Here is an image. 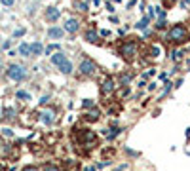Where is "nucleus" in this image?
Instances as JSON below:
<instances>
[{
    "instance_id": "obj_1",
    "label": "nucleus",
    "mask_w": 190,
    "mask_h": 171,
    "mask_svg": "<svg viewBox=\"0 0 190 171\" xmlns=\"http://www.w3.org/2000/svg\"><path fill=\"white\" fill-rule=\"evenodd\" d=\"M165 40L169 42L171 46H182V44H186V42H190V31H188V27L182 25V23L171 25L165 31Z\"/></svg>"
},
{
    "instance_id": "obj_2",
    "label": "nucleus",
    "mask_w": 190,
    "mask_h": 171,
    "mask_svg": "<svg viewBox=\"0 0 190 171\" xmlns=\"http://www.w3.org/2000/svg\"><path fill=\"white\" fill-rule=\"evenodd\" d=\"M118 55H120L122 59H125V61H133L139 55V42L135 38L122 42V46L118 48Z\"/></svg>"
},
{
    "instance_id": "obj_3",
    "label": "nucleus",
    "mask_w": 190,
    "mask_h": 171,
    "mask_svg": "<svg viewBox=\"0 0 190 171\" xmlns=\"http://www.w3.org/2000/svg\"><path fill=\"white\" fill-rule=\"evenodd\" d=\"M80 74L82 76H95L97 72H99V67H97V63L93 59H89V57H84V59L80 61Z\"/></svg>"
},
{
    "instance_id": "obj_4",
    "label": "nucleus",
    "mask_w": 190,
    "mask_h": 171,
    "mask_svg": "<svg viewBox=\"0 0 190 171\" xmlns=\"http://www.w3.org/2000/svg\"><path fill=\"white\" fill-rule=\"evenodd\" d=\"M6 76L13 82H23L27 78V69L23 65H10L8 70H6Z\"/></svg>"
},
{
    "instance_id": "obj_5",
    "label": "nucleus",
    "mask_w": 190,
    "mask_h": 171,
    "mask_svg": "<svg viewBox=\"0 0 190 171\" xmlns=\"http://www.w3.org/2000/svg\"><path fill=\"white\" fill-rule=\"evenodd\" d=\"M114 89H116V82H114V78L107 76V78L103 80V84H101V93H103V95H110Z\"/></svg>"
},
{
    "instance_id": "obj_6",
    "label": "nucleus",
    "mask_w": 190,
    "mask_h": 171,
    "mask_svg": "<svg viewBox=\"0 0 190 171\" xmlns=\"http://www.w3.org/2000/svg\"><path fill=\"white\" fill-rule=\"evenodd\" d=\"M63 29H65V32H68V34H76V32L80 31V21H78V19H74V17H70V19L65 21Z\"/></svg>"
},
{
    "instance_id": "obj_7",
    "label": "nucleus",
    "mask_w": 190,
    "mask_h": 171,
    "mask_svg": "<svg viewBox=\"0 0 190 171\" xmlns=\"http://www.w3.org/2000/svg\"><path fill=\"white\" fill-rule=\"evenodd\" d=\"M63 36H65V29H63V27H50V29H48V38L61 40Z\"/></svg>"
},
{
    "instance_id": "obj_8",
    "label": "nucleus",
    "mask_w": 190,
    "mask_h": 171,
    "mask_svg": "<svg viewBox=\"0 0 190 171\" xmlns=\"http://www.w3.org/2000/svg\"><path fill=\"white\" fill-rule=\"evenodd\" d=\"M61 17V10L55 8V6H50V8H46V19L50 21V23H55Z\"/></svg>"
},
{
    "instance_id": "obj_9",
    "label": "nucleus",
    "mask_w": 190,
    "mask_h": 171,
    "mask_svg": "<svg viewBox=\"0 0 190 171\" xmlns=\"http://www.w3.org/2000/svg\"><path fill=\"white\" fill-rule=\"evenodd\" d=\"M40 122L42 124H46V126H52L53 122H55V110H44L40 114Z\"/></svg>"
},
{
    "instance_id": "obj_10",
    "label": "nucleus",
    "mask_w": 190,
    "mask_h": 171,
    "mask_svg": "<svg viewBox=\"0 0 190 171\" xmlns=\"http://www.w3.org/2000/svg\"><path fill=\"white\" fill-rule=\"evenodd\" d=\"M84 40L89 42V44H95V42H99V32L91 27V29H88V31L84 32Z\"/></svg>"
},
{
    "instance_id": "obj_11",
    "label": "nucleus",
    "mask_w": 190,
    "mask_h": 171,
    "mask_svg": "<svg viewBox=\"0 0 190 171\" xmlns=\"http://www.w3.org/2000/svg\"><path fill=\"white\" fill-rule=\"evenodd\" d=\"M154 29H156V31H165V29H167V21H165V12L164 10L158 13V19H156Z\"/></svg>"
},
{
    "instance_id": "obj_12",
    "label": "nucleus",
    "mask_w": 190,
    "mask_h": 171,
    "mask_svg": "<svg viewBox=\"0 0 190 171\" xmlns=\"http://www.w3.org/2000/svg\"><path fill=\"white\" fill-rule=\"evenodd\" d=\"M65 61H67V55H65V53H63V52H61V49H59V52H57V53H53V55H52V63H53V65H55V67H59V65H63V63H65Z\"/></svg>"
},
{
    "instance_id": "obj_13",
    "label": "nucleus",
    "mask_w": 190,
    "mask_h": 171,
    "mask_svg": "<svg viewBox=\"0 0 190 171\" xmlns=\"http://www.w3.org/2000/svg\"><path fill=\"white\" fill-rule=\"evenodd\" d=\"M150 17L148 15H145V17H141L139 21H137V23H135V29H137V31H146V27H148V23H150Z\"/></svg>"
},
{
    "instance_id": "obj_14",
    "label": "nucleus",
    "mask_w": 190,
    "mask_h": 171,
    "mask_svg": "<svg viewBox=\"0 0 190 171\" xmlns=\"http://www.w3.org/2000/svg\"><path fill=\"white\" fill-rule=\"evenodd\" d=\"M44 53V46L42 42H32L31 44V55H42Z\"/></svg>"
},
{
    "instance_id": "obj_15",
    "label": "nucleus",
    "mask_w": 190,
    "mask_h": 171,
    "mask_svg": "<svg viewBox=\"0 0 190 171\" xmlns=\"http://www.w3.org/2000/svg\"><path fill=\"white\" fill-rule=\"evenodd\" d=\"M59 70H61V72H63V74H67V76H68V74H72V70H74V67H72V63H70V61L67 59L65 63H63V65H59Z\"/></svg>"
},
{
    "instance_id": "obj_16",
    "label": "nucleus",
    "mask_w": 190,
    "mask_h": 171,
    "mask_svg": "<svg viewBox=\"0 0 190 171\" xmlns=\"http://www.w3.org/2000/svg\"><path fill=\"white\" fill-rule=\"evenodd\" d=\"M19 55L23 57H31V44H27V42H23V44H19Z\"/></svg>"
},
{
    "instance_id": "obj_17",
    "label": "nucleus",
    "mask_w": 190,
    "mask_h": 171,
    "mask_svg": "<svg viewBox=\"0 0 190 171\" xmlns=\"http://www.w3.org/2000/svg\"><path fill=\"white\" fill-rule=\"evenodd\" d=\"M82 141L86 142L88 146H91V141H95V133L93 131H86V133L82 135Z\"/></svg>"
},
{
    "instance_id": "obj_18",
    "label": "nucleus",
    "mask_w": 190,
    "mask_h": 171,
    "mask_svg": "<svg viewBox=\"0 0 190 171\" xmlns=\"http://www.w3.org/2000/svg\"><path fill=\"white\" fill-rule=\"evenodd\" d=\"M120 133H122V127H110V129H108V133H107V137L112 141V139H116Z\"/></svg>"
},
{
    "instance_id": "obj_19",
    "label": "nucleus",
    "mask_w": 190,
    "mask_h": 171,
    "mask_svg": "<svg viewBox=\"0 0 190 171\" xmlns=\"http://www.w3.org/2000/svg\"><path fill=\"white\" fill-rule=\"evenodd\" d=\"M131 80H133V74H131V72H124V74L120 76V84H122V86H128Z\"/></svg>"
},
{
    "instance_id": "obj_20",
    "label": "nucleus",
    "mask_w": 190,
    "mask_h": 171,
    "mask_svg": "<svg viewBox=\"0 0 190 171\" xmlns=\"http://www.w3.org/2000/svg\"><path fill=\"white\" fill-rule=\"evenodd\" d=\"M148 57L158 59V57H160V48H158V46H150V49H148Z\"/></svg>"
},
{
    "instance_id": "obj_21",
    "label": "nucleus",
    "mask_w": 190,
    "mask_h": 171,
    "mask_svg": "<svg viewBox=\"0 0 190 171\" xmlns=\"http://www.w3.org/2000/svg\"><path fill=\"white\" fill-rule=\"evenodd\" d=\"M15 97H17V99H23V101H29V99H31V93H29V91L19 89L17 93H15Z\"/></svg>"
},
{
    "instance_id": "obj_22",
    "label": "nucleus",
    "mask_w": 190,
    "mask_h": 171,
    "mask_svg": "<svg viewBox=\"0 0 190 171\" xmlns=\"http://www.w3.org/2000/svg\"><path fill=\"white\" fill-rule=\"evenodd\" d=\"M182 55H185V52H181V49H175V52H171V53H169V57H171L173 61H179Z\"/></svg>"
},
{
    "instance_id": "obj_23",
    "label": "nucleus",
    "mask_w": 190,
    "mask_h": 171,
    "mask_svg": "<svg viewBox=\"0 0 190 171\" xmlns=\"http://www.w3.org/2000/svg\"><path fill=\"white\" fill-rule=\"evenodd\" d=\"M82 106H84V109H95V101H93V99H84Z\"/></svg>"
},
{
    "instance_id": "obj_24",
    "label": "nucleus",
    "mask_w": 190,
    "mask_h": 171,
    "mask_svg": "<svg viewBox=\"0 0 190 171\" xmlns=\"http://www.w3.org/2000/svg\"><path fill=\"white\" fill-rule=\"evenodd\" d=\"M99 116H101V110H99V109H93V110L88 114L89 120H99Z\"/></svg>"
},
{
    "instance_id": "obj_25",
    "label": "nucleus",
    "mask_w": 190,
    "mask_h": 171,
    "mask_svg": "<svg viewBox=\"0 0 190 171\" xmlns=\"http://www.w3.org/2000/svg\"><path fill=\"white\" fill-rule=\"evenodd\" d=\"M25 32H27V29H25V27H21V29H15V31H13V38H21V36H23Z\"/></svg>"
},
{
    "instance_id": "obj_26",
    "label": "nucleus",
    "mask_w": 190,
    "mask_h": 171,
    "mask_svg": "<svg viewBox=\"0 0 190 171\" xmlns=\"http://www.w3.org/2000/svg\"><path fill=\"white\" fill-rule=\"evenodd\" d=\"M55 49H59V44H50V46H48V48L44 49V53H46V55H50V53H53V52H55Z\"/></svg>"
},
{
    "instance_id": "obj_27",
    "label": "nucleus",
    "mask_w": 190,
    "mask_h": 171,
    "mask_svg": "<svg viewBox=\"0 0 190 171\" xmlns=\"http://www.w3.org/2000/svg\"><path fill=\"white\" fill-rule=\"evenodd\" d=\"M171 88H173V84H171V82H165V84H164V91H162V95H167V93L171 91Z\"/></svg>"
},
{
    "instance_id": "obj_28",
    "label": "nucleus",
    "mask_w": 190,
    "mask_h": 171,
    "mask_svg": "<svg viewBox=\"0 0 190 171\" xmlns=\"http://www.w3.org/2000/svg\"><path fill=\"white\" fill-rule=\"evenodd\" d=\"M154 72H156V70H154V69H148V70H146V72H143V74H141V78H143V80H148V78L154 74Z\"/></svg>"
},
{
    "instance_id": "obj_29",
    "label": "nucleus",
    "mask_w": 190,
    "mask_h": 171,
    "mask_svg": "<svg viewBox=\"0 0 190 171\" xmlns=\"http://www.w3.org/2000/svg\"><path fill=\"white\" fill-rule=\"evenodd\" d=\"M4 114H6V118H15V110L13 109H6Z\"/></svg>"
},
{
    "instance_id": "obj_30",
    "label": "nucleus",
    "mask_w": 190,
    "mask_h": 171,
    "mask_svg": "<svg viewBox=\"0 0 190 171\" xmlns=\"http://www.w3.org/2000/svg\"><path fill=\"white\" fill-rule=\"evenodd\" d=\"M44 171H61L57 166H53V163H48V166L44 167Z\"/></svg>"
},
{
    "instance_id": "obj_31",
    "label": "nucleus",
    "mask_w": 190,
    "mask_h": 171,
    "mask_svg": "<svg viewBox=\"0 0 190 171\" xmlns=\"http://www.w3.org/2000/svg\"><path fill=\"white\" fill-rule=\"evenodd\" d=\"M76 8H78L80 12H88V4L86 2H78V4H76Z\"/></svg>"
},
{
    "instance_id": "obj_32",
    "label": "nucleus",
    "mask_w": 190,
    "mask_h": 171,
    "mask_svg": "<svg viewBox=\"0 0 190 171\" xmlns=\"http://www.w3.org/2000/svg\"><path fill=\"white\" fill-rule=\"evenodd\" d=\"M99 34L103 38H107V36H110V31H108V29H103V31H99Z\"/></svg>"
},
{
    "instance_id": "obj_33",
    "label": "nucleus",
    "mask_w": 190,
    "mask_h": 171,
    "mask_svg": "<svg viewBox=\"0 0 190 171\" xmlns=\"http://www.w3.org/2000/svg\"><path fill=\"white\" fill-rule=\"evenodd\" d=\"M0 2H2V6H13L15 0H0Z\"/></svg>"
},
{
    "instance_id": "obj_34",
    "label": "nucleus",
    "mask_w": 190,
    "mask_h": 171,
    "mask_svg": "<svg viewBox=\"0 0 190 171\" xmlns=\"http://www.w3.org/2000/svg\"><path fill=\"white\" fill-rule=\"evenodd\" d=\"M48 101H50V95H44V97H42V99H40V105H46Z\"/></svg>"
},
{
    "instance_id": "obj_35",
    "label": "nucleus",
    "mask_w": 190,
    "mask_h": 171,
    "mask_svg": "<svg viewBox=\"0 0 190 171\" xmlns=\"http://www.w3.org/2000/svg\"><path fill=\"white\" fill-rule=\"evenodd\" d=\"M173 4H175V0H165V2H164V6H165V8H171Z\"/></svg>"
},
{
    "instance_id": "obj_36",
    "label": "nucleus",
    "mask_w": 190,
    "mask_h": 171,
    "mask_svg": "<svg viewBox=\"0 0 190 171\" xmlns=\"http://www.w3.org/2000/svg\"><path fill=\"white\" fill-rule=\"evenodd\" d=\"M156 88H158V86H156V82H150V84H148V91H154Z\"/></svg>"
},
{
    "instance_id": "obj_37",
    "label": "nucleus",
    "mask_w": 190,
    "mask_h": 171,
    "mask_svg": "<svg viewBox=\"0 0 190 171\" xmlns=\"http://www.w3.org/2000/svg\"><path fill=\"white\" fill-rule=\"evenodd\" d=\"M125 152H128L129 156H139V152H135V150H131V148H125Z\"/></svg>"
},
{
    "instance_id": "obj_38",
    "label": "nucleus",
    "mask_w": 190,
    "mask_h": 171,
    "mask_svg": "<svg viewBox=\"0 0 190 171\" xmlns=\"http://www.w3.org/2000/svg\"><path fill=\"white\" fill-rule=\"evenodd\" d=\"M21 171H38V169H36V167H32V166H27V167H23Z\"/></svg>"
},
{
    "instance_id": "obj_39",
    "label": "nucleus",
    "mask_w": 190,
    "mask_h": 171,
    "mask_svg": "<svg viewBox=\"0 0 190 171\" xmlns=\"http://www.w3.org/2000/svg\"><path fill=\"white\" fill-rule=\"evenodd\" d=\"M4 135H6V137H12V135H13V131H12V129H8V127H6V129H4Z\"/></svg>"
},
{
    "instance_id": "obj_40",
    "label": "nucleus",
    "mask_w": 190,
    "mask_h": 171,
    "mask_svg": "<svg viewBox=\"0 0 190 171\" xmlns=\"http://www.w3.org/2000/svg\"><path fill=\"white\" fill-rule=\"evenodd\" d=\"M107 10H108V12H110V13H114V6H112V4H110V2H107Z\"/></svg>"
},
{
    "instance_id": "obj_41",
    "label": "nucleus",
    "mask_w": 190,
    "mask_h": 171,
    "mask_svg": "<svg viewBox=\"0 0 190 171\" xmlns=\"http://www.w3.org/2000/svg\"><path fill=\"white\" fill-rule=\"evenodd\" d=\"M158 78H160V80H167V72H160Z\"/></svg>"
},
{
    "instance_id": "obj_42",
    "label": "nucleus",
    "mask_w": 190,
    "mask_h": 171,
    "mask_svg": "<svg viewBox=\"0 0 190 171\" xmlns=\"http://www.w3.org/2000/svg\"><path fill=\"white\" fill-rule=\"evenodd\" d=\"M188 4H190V0H181V6H182V8H186Z\"/></svg>"
},
{
    "instance_id": "obj_43",
    "label": "nucleus",
    "mask_w": 190,
    "mask_h": 171,
    "mask_svg": "<svg viewBox=\"0 0 190 171\" xmlns=\"http://www.w3.org/2000/svg\"><path fill=\"white\" fill-rule=\"evenodd\" d=\"M10 46H12V42H10V40H6V42H4V46H2V48H4V49H8Z\"/></svg>"
},
{
    "instance_id": "obj_44",
    "label": "nucleus",
    "mask_w": 190,
    "mask_h": 171,
    "mask_svg": "<svg viewBox=\"0 0 190 171\" xmlns=\"http://www.w3.org/2000/svg\"><path fill=\"white\" fill-rule=\"evenodd\" d=\"M95 169H97L95 166H91V167H86V169H84V171H95Z\"/></svg>"
},
{
    "instance_id": "obj_45",
    "label": "nucleus",
    "mask_w": 190,
    "mask_h": 171,
    "mask_svg": "<svg viewBox=\"0 0 190 171\" xmlns=\"http://www.w3.org/2000/svg\"><path fill=\"white\" fill-rule=\"evenodd\" d=\"M186 137H190V127H186Z\"/></svg>"
},
{
    "instance_id": "obj_46",
    "label": "nucleus",
    "mask_w": 190,
    "mask_h": 171,
    "mask_svg": "<svg viewBox=\"0 0 190 171\" xmlns=\"http://www.w3.org/2000/svg\"><path fill=\"white\" fill-rule=\"evenodd\" d=\"M0 171H6V167L2 166V163H0Z\"/></svg>"
},
{
    "instance_id": "obj_47",
    "label": "nucleus",
    "mask_w": 190,
    "mask_h": 171,
    "mask_svg": "<svg viewBox=\"0 0 190 171\" xmlns=\"http://www.w3.org/2000/svg\"><path fill=\"white\" fill-rule=\"evenodd\" d=\"M188 70H190V63H188Z\"/></svg>"
},
{
    "instance_id": "obj_48",
    "label": "nucleus",
    "mask_w": 190,
    "mask_h": 171,
    "mask_svg": "<svg viewBox=\"0 0 190 171\" xmlns=\"http://www.w3.org/2000/svg\"><path fill=\"white\" fill-rule=\"evenodd\" d=\"M0 145H2V142H0Z\"/></svg>"
}]
</instances>
